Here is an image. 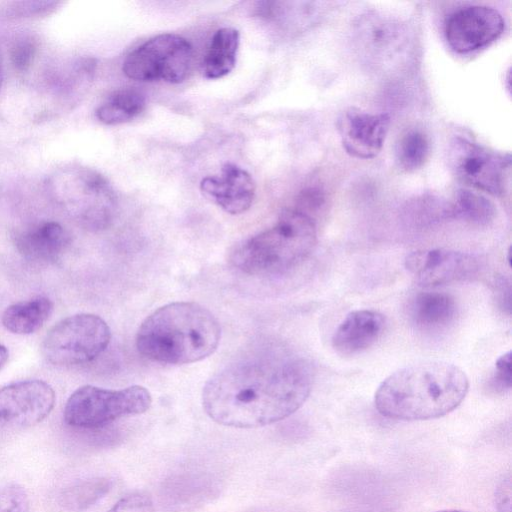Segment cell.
I'll list each match as a JSON object with an SVG mask.
<instances>
[{
  "mask_svg": "<svg viewBox=\"0 0 512 512\" xmlns=\"http://www.w3.org/2000/svg\"><path fill=\"white\" fill-rule=\"evenodd\" d=\"M256 512H266V511H256Z\"/></svg>",
  "mask_w": 512,
  "mask_h": 512,
  "instance_id": "cell-36",
  "label": "cell"
},
{
  "mask_svg": "<svg viewBox=\"0 0 512 512\" xmlns=\"http://www.w3.org/2000/svg\"><path fill=\"white\" fill-rule=\"evenodd\" d=\"M436 512H467V511L456 510V509H449V510H440V511H436Z\"/></svg>",
  "mask_w": 512,
  "mask_h": 512,
  "instance_id": "cell-34",
  "label": "cell"
},
{
  "mask_svg": "<svg viewBox=\"0 0 512 512\" xmlns=\"http://www.w3.org/2000/svg\"><path fill=\"white\" fill-rule=\"evenodd\" d=\"M511 478L504 477L495 491V506L498 512H511Z\"/></svg>",
  "mask_w": 512,
  "mask_h": 512,
  "instance_id": "cell-31",
  "label": "cell"
},
{
  "mask_svg": "<svg viewBox=\"0 0 512 512\" xmlns=\"http://www.w3.org/2000/svg\"><path fill=\"white\" fill-rule=\"evenodd\" d=\"M493 380L502 390L511 388V351L503 354L496 361Z\"/></svg>",
  "mask_w": 512,
  "mask_h": 512,
  "instance_id": "cell-29",
  "label": "cell"
},
{
  "mask_svg": "<svg viewBox=\"0 0 512 512\" xmlns=\"http://www.w3.org/2000/svg\"><path fill=\"white\" fill-rule=\"evenodd\" d=\"M69 241V235L62 225L46 221L18 235L16 246L30 260L53 262L63 254Z\"/></svg>",
  "mask_w": 512,
  "mask_h": 512,
  "instance_id": "cell-17",
  "label": "cell"
},
{
  "mask_svg": "<svg viewBox=\"0 0 512 512\" xmlns=\"http://www.w3.org/2000/svg\"><path fill=\"white\" fill-rule=\"evenodd\" d=\"M469 388L465 372L451 363L425 361L401 368L378 387L374 403L387 418L415 421L456 409Z\"/></svg>",
  "mask_w": 512,
  "mask_h": 512,
  "instance_id": "cell-2",
  "label": "cell"
},
{
  "mask_svg": "<svg viewBox=\"0 0 512 512\" xmlns=\"http://www.w3.org/2000/svg\"><path fill=\"white\" fill-rule=\"evenodd\" d=\"M191 44L176 34L157 35L131 51L123 62L124 74L137 81L182 82L190 69Z\"/></svg>",
  "mask_w": 512,
  "mask_h": 512,
  "instance_id": "cell-8",
  "label": "cell"
},
{
  "mask_svg": "<svg viewBox=\"0 0 512 512\" xmlns=\"http://www.w3.org/2000/svg\"><path fill=\"white\" fill-rule=\"evenodd\" d=\"M55 404V392L45 381L33 379L0 388V431H14L43 421Z\"/></svg>",
  "mask_w": 512,
  "mask_h": 512,
  "instance_id": "cell-10",
  "label": "cell"
},
{
  "mask_svg": "<svg viewBox=\"0 0 512 512\" xmlns=\"http://www.w3.org/2000/svg\"><path fill=\"white\" fill-rule=\"evenodd\" d=\"M312 382V365L299 356L242 360L207 381L202 404L218 424L257 428L296 412L308 398Z\"/></svg>",
  "mask_w": 512,
  "mask_h": 512,
  "instance_id": "cell-1",
  "label": "cell"
},
{
  "mask_svg": "<svg viewBox=\"0 0 512 512\" xmlns=\"http://www.w3.org/2000/svg\"><path fill=\"white\" fill-rule=\"evenodd\" d=\"M220 338V324L208 309L195 302H173L142 322L136 347L149 360L182 365L210 356Z\"/></svg>",
  "mask_w": 512,
  "mask_h": 512,
  "instance_id": "cell-3",
  "label": "cell"
},
{
  "mask_svg": "<svg viewBox=\"0 0 512 512\" xmlns=\"http://www.w3.org/2000/svg\"><path fill=\"white\" fill-rule=\"evenodd\" d=\"M37 42L28 35L17 38L11 47V61L15 69L18 71L27 70L36 54Z\"/></svg>",
  "mask_w": 512,
  "mask_h": 512,
  "instance_id": "cell-26",
  "label": "cell"
},
{
  "mask_svg": "<svg viewBox=\"0 0 512 512\" xmlns=\"http://www.w3.org/2000/svg\"><path fill=\"white\" fill-rule=\"evenodd\" d=\"M385 319L373 310L349 313L335 330L332 346L340 354L352 355L372 346L382 335Z\"/></svg>",
  "mask_w": 512,
  "mask_h": 512,
  "instance_id": "cell-16",
  "label": "cell"
},
{
  "mask_svg": "<svg viewBox=\"0 0 512 512\" xmlns=\"http://www.w3.org/2000/svg\"><path fill=\"white\" fill-rule=\"evenodd\" d=\"M495 294H496V301L499 305V307L507 312L510 313L511 310V285L510 282L500 277L498 280H496L495 283Z\"/></svg>",
  "mask_w": 512,
  "mask_h": 512,
  "instance_id": "cell-32",
  "label": "cell"
},
{
  "mask_svg": "<svg viewBox=\"0 0 512 512\" xmlns=\"http://www.w3.org/2000/svg\"><path fill=\"white\" fill-rule=\"evenodd\" d=\"M449 160L463 183L492 195L505 192L511 164L509 155L457 137L451 143Z\"/></svg>",
  "mask_w": 512,
  "mask_h": 512,
  "instance_id": "cell-9",
  "label": "cell"
},
{
  "mask_svg": "<svg viewBox=\"0 0 512 512\" xmlns=\"http://www.w3.org/2000/svg\"><path fill=\"white\" fill-rule=\"evenodd\" d=\"M325 202L326 198L322 190L307 188L300 193L294 209L314 220V215L322 210Z\"/></svg>",
  "mask_w": 512,
  "mask_h": 512,
  "instance_id": "cell-27",
  "label": "cell"
},
{
  "mask_svg": "<svg viewBox=\"0 0 512 512\" xmlns=\"http://www.w3.org/2000/svg\"><path fill=\"white\" fill-rule=\"evenodd\" d=\"M390 118L387 114H371L356 109L343 113L338 129L344 149L353 157L370 159L381 150Z\"/></svg>",
  "mask_w": 512,
  "mask_h": 512,
  "instance_id": "cell-13",
  "label": "cell"
},
{
  "mask_svg": "<svg viewBox=\"0 0 512 512\" xmlns=\"http://www.w3.org/2000/svg\"><path fill=\"white\" fill-rule=\"evenodd\" d=\"M52 198L89 229L109 225L115 209V197L108 182L96 171L82 166H66L48 179Z\"/></svg>",
  "mask_w": 512,
  "mask_h": 512,
  "instance_id": "cell-5",
  "label": "cell"
},
{
  "mask_svg": "<svg viewBox=\"0 0 512 512\" xmlns=\"http://www.w3.org/2000/svg\"><path fill=\"white\" fill-rule=\"evenodd\" d=\"M405 268L419 285L433 287L470 279L479 265L477 259L466 252L430 249L408 254Z\"/></svg>",
  "mask_w": 512,
  "mask_h": 512,
  "instance_id": "cell-11",
  "label": "cell"
},
{
  "mask_svg": "<svg viewBox=\"0 0 512 512\" xmlns=\"http://www.w3.org/2000/svg\"><path fill=\"white\" fill-rule=\"evenodd\" d=\"M200 188L208 198L233 215L248 210L255 196V183L250 174L232 163L222 167L221 176L205 177Z\"/></svg>",
  "mask_w": 512,
  "mask_h": 512,
  "instance_id": "cell-15",
  "label": "cell"
},
{
  "mask_svg": "<svg viewBox=\"0 0 512 512\" xmlns=\"http://www.w3.org/2000/svg\"><path fill=\"white\" fill-rule=\"evenodd\" d=\"M57 2L52 1H28L14 3L13 12L21 16L44 14L54 9Z\"/></svg>",
  "mask_w": 512,
  "mask_h": 512,
  "instance_id": "cell-30",
  "label": "cell"
},
{
  "mask_svg": "<svg viewBox=\"0 0 512 512\" xmlns=\"http://www.w3.org/2000/svg\"><path fill=\"white\" fill-rule=\"evenodd\" d=\"M316 241L314 220L288 209L273 227L237 245L230 254V262L249 275H281L307 259Z\"/></svg>",
  "mask_w": 512,
  "mask_h": 512,
  "instance_id": "cell-4",
  "label": "cell"
},
{
  "mask_svg": "<svg viewBox=\"0 0 512 512\" xmlns=\"http://www.w3.org/2000/svg\"><path fill=\"white\" fill-rule=\"evenodd\" d=\"M53 302L43 296L8 306L2 314V324L15 334H31L40 329L53 312Z\"/></svg>",
  "mask_w": 512,
  "mask_h": 512,
  "instance_id": "cell-19",
  "label": "cell"
},
{
  "mask_svg": "<svg viewBox=\"0 0 512 512\" xmlns=\"http://www.w3.org/2000/svg\"><path fill=\"white\" fill-rule=\"evenodd\" d=\"M430 152L427 135L419 129H410L401 135L396 145V160L406 171L419 169Z\"/></svg>",
  "mask_w": 512,
  "mask_h": 512,
  "instance_id": "cell-24",
  "label": "cell"
},
{
  "mask_svg": "<svg viewBox=\"0 0 512 512\" xmlns=\"http://www.w3.org/2000/svg\"><path fill=\"white\" fill-rule=\"evenodd\" d=\"M501 14L488 6L474 5L454 12L445 26L450 47L458 53H468L487 46L503 32Z\"/></svg>",
  "mask_w": 512,
  "mask_h": 512,
  "instance_id": "cell-12",
  "label": "cell"
},
{
  "mask_svg": "<svg viewBox=\"0 0 512 512\" xmlns=\"http://www.w3.org/2000/svg\"><path fill=\"white\" fill-rule=\"evenodd\" d=\"M110 339V328L101 317L80 313L56 323L45 335L41 350L54 365H78L98 357Z\"/></svg>",
  "mask_w": 512,
  "mask_h": 512,
  "instance_id": "cell-7",
  "label": "cell"
},
{
  "mask_svg": "<svg viewBox=\"0 0 512 512\" xmlns=\"http://www.w3.org/2000/svg\"><path fill=\"white\" fill-rule=\"evenodd\" d=\"M151 403L149 391L139 385L121 390L85 385L70 395L63 417L71 427L92 429L124 416L142 414L150 408Z\"/></svg>",
  "mask_w": 512,
  "mask_h": 512,
  "instance_id": "cell-6",
  "label": "cell"
},
{
  "mask_svg": "<svg viewBox=\"0 0 512 512\" xmlns=\"http://www.w3.org/2000/svg\"><path fill=\"white\" fill-rule=\"evenodd\" d=\"M145 96L132 88L112 93L96 110L99 121L107 125L125 123L137 117L145 108Z\"/></svg>",
  "mask_w": 512,
  "mask_h": 512,
  "instance_id": "cell-21",
  "label": "cell"
},
{
  "mask_svg": "<svg viewBox=\"0 0 512 512\" xmlns=\"http://www.w3.org/2000/svg\"><path fill=\"white\" fill-rule=\"evenodd\" d=\"M363 54L371 61H386L404 49L407 35L404 26L378 14L363 16L355 29Z\"/></svg>",
  "mask_w": 512,
  "mask_h": 512,
  "instance_id": "cell-14",
  "label": "cell"
},
{
  "mask_svg": "<svg viewBox=\"0 0 512 512\" xmlns=\"http://www.w3.org/2000/svg\"><path fill=\"white\" fill-rule=\"evenodd\" d=\"M454 298L443 292H422L410 304L413 323L423 330H437L446 327L456 316Z\"/></svg>",
  "mask_w": 512,
  "mask_h": 512,
  "instance_id": "cell-18",
  "label": "cell"
},
{
  "mask_svg": "<svg viewBox=\"0 0 512 512\" xmlns=\"http://www.w3.org/2000/svg\"><path fill=\"white\" fill-rule=\"evenodd\" d=\"M2 81V58H1V51H0V86Z\"/></svg>",
  "mask_w": 512,
  "mask_h": 512,
  "instance_id": "cell-35",
  "label": "cell"
},
{
  "mask_svg": "<svg viewBox=\"0 0 512 512\" xmlns=\"http://www.w3.org/2000/svg\"><path fill=\"white\" fill-rule=\"evenodd\" d=\"M0 512H30L29 497L18 483H7L0 487Z\"/></svg>",
  "mask_w": 512,
  "mask_h": 512,
  "instance_id": "cell-25",
  "label": "cell"
},
{
  "mask_svg": "<svg viewBox=\"0 0 512 512\" xmlns=\"http://www.w3.org/2000/svg\"><path fill=\"white\" fill-rule=\"evenodd\" d=\"M9 357L7 348L0 343V369L5 365Z\"/></svg>",
  "mask_w": 512,
  "mask_h": 512,
  "instance_id": "cell-33",
  "label": "cell"
},
{
  "mask_svg": "<svg viewBox=\"0 0 512 512\" xmlns=\"http://www.w3.org/2000/svg\"><path fill=\"white\" fill-rule=\"evenodd\" d=\"M239 46V32L234 28H221L213 35L204 58V74L218 79L229 74L235 66Z\"/></svg>",
  "mask_w": 512,
  "mask_h": 512,
  "instance_id": "cell-20",
  "label": "cell"
},
{
  "mask_svg": "<svg viewBox=\"0 0 512 512\" xmlns=\"http://www.w3.org/2000/svg\"><path fill=\"white\" fill-rule=\"evenodd\" d=\"M111 486V480L104 477L79 480L63 490L61 503L70 511H85L103 498Z\"/></svg>",
  "mask_w": 512,
  "mask_h": 512,
  "instance_id": "cell-22",
  "label": "cell"
},
{
  "mask_svg": "<svg viewBox=\"0 0 512 512\" xmlns=\"http://www.w3.org/2000/svg\"><path fill=\"white\" fill-rule=\"evenodd\" d=\"M107 512H156L150 497L132 493L118 500Z\"/></svg>",
  "mask_w": 512,
  "mask_h": 512,
  "instance_id": "cell-28",
  "label": "cell"
},
{
  "mask_svg": "<svg viewBox=\"0 0 512 512\" xmlns=\"http://www.w3.org/2000/svg\"><path fill=\"white\" fill-rule=\"evenodd\" d=\"M452 217L464 219L478 225L491 222L495 216V206L485 196L468 189H460L450 206Z\"/></svg>",
  "mask_w": 512,
  "mask_h": 512,
  "instance_id": "cell-23",
  "label": "cell"
}]
</instances>
